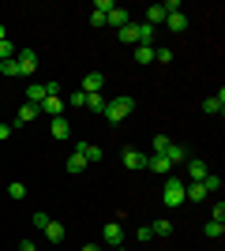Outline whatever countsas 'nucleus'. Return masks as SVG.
Wrapping results in <instances>:
<instances>
[{
	"label": "nucleus",
	"mask_w": 225,
	"mask_h": 251,
	"mask_svg": "<svg viewBox=\"0 0 225 251\" xmlns=\"http://www.w3.org/2000/svg\"><path fill=\"white\" fill-rule=\"evenodd\" d=\"M131 109H135V101H131V98H113V101H105V120L109 124H120V120H128L131 116Z\"/></svg>",
	"instance_id": "obj_1"
},
{
	"label": "nucleus",
	"mask_w": 225,
	"mask_h": 251,
	"mask_svg": "<svg viewBox=\"0 0 225 251\" xmlns=\"http://www.w3.org/2000/svg\"><path fill=\"white\" fill-rule=\"evenodd\" d=\"M161 202H165V206H180L184 202V180H176V176H169L165 180V188H161Z\"/></svg>",
	"instance_id": "obj_2"
},
{
	"label": "nucleus",
	"mask_w": 225,
	"mask_h": 251,
	"mask_svg": "<svg viewBox=\"0 0 225 251\" xmlns=\"http://www.w3.org/2000/svg\"><path fill=\"white\" fill-rule=\"evenodd\" d=\"M15 64H19L23 75H34V72H38V52H34V49H19V52H15Z\"/></svg>",
	"instance_id": "obj_3"
},
{
	"label": "nucleus",
	"mask_w": 225,
	"mask_h": 251,
	"mask_svg": "<svg viewBox=\"0 0 225 251\" xmlns=\"http://www.w3.org/2000/svg\"><path fill=\"white\" fill-rule=\"evenodd\" d=\"M101 240L109 248H124V229H120V221H109L105 229H101Z\"/></svg>",
	"instance_id": "obj_4"
},
{
	"label": "nucleus",
	"mask_w": 225,
	"mask_h": 251,
	"mask_svg": "<svg viewBox=\"0 0 225 251\" xmlns=\"http://www.w3.org/2000/svg\"><path fill=\"white\" fill-rule=\"evenodd\" d=\"M38 109H42V113H49V116H64V109H68V101L60 94H53V98H45L42 105H38Z\"/></svg>",
	"instance_id": "obj_5"
},
{
	"label": "nucleus",
	"mask_w": 225,
	"mask_h": 251,
	"mask_svg": "<svg viewBox=\"0 0 225 251\" xmlns=\"http://www.w3.org/2000/svg\"><path fill=\"white\" fill-rule=\"evenodd\" d=\"M101 86H105V75H101V72H90L83 79V94H101Z\"/></svg>",
	"instance_id": "obj_6"
},
{
	"label": "nucleus",
	"mask_w": 225,
	"mask_h": 251,
	"mask_svg": "<svg viewBox=\"0 0 225 251\" xmlns=\"http://www.w3.org/2000/svg\"><path fill=\"white\" fill-rule=\"evenodd\" d=\"M147 169H150V173H161V176H169V173H173V165H169V157H165V154L147 157Z\"/></svg>",
	"instance_id": "obj_7"
},
{
	"label": "nucleus",
	"mask_w": 225,
	"mask_h": 251,
	"mask_svg": "<svg viewBox=\"0 0 225 251\" xmlns=\"http://www.w3.org/2000/svg\"><path fill=\"white\" fill-rule=\"evenodd\" d=\"M128 8H113V11H109V15H105V26H117V30H120V26H128Z\"/></svg>",
	"instance_id": "obj_8"
},
{
	"label": "nucleus",
	"mask_w": 225,
	"mask_h": 251,
	"mask_svg": "<svg viewBox=\"0 0 225 251\" xmlns=\"http://www.w3.org/2000/svg\"><path fill=\"white\" fill-rule=\"evenodd\" d=\"M45 98H49V90H45V83H30V86H26V101H30V105H42Z\"/></svg>",
	"instance_id": "obj_9"
},
{
	"label": "nucleus",
	"mask_w": 225,
	"mask_h": 251,
	"mask_svg": "<svg viewBox=\"0 0 225 251\" xmlns=\"http://www.w3.org/2000/svg\"><path fill=\"white\" fill-rule=\"evenodd\" d=\"M222 109H225V90H218V94L214 98H206V101H203V113H210V116H222Z\"/></svg>",
	"instance_id": "obj_10"
},
{
	"label": "nucleus",
	"mask_w": 225,
	"mask_h": 251,
	"mask_svg": "<svg viewBox=\"0 0 225 251\" xmlns=\"http://www.w3.org/2000/svg\"><path fill=\"white\" fill-rule=\"evenodd\" d=\"M165 26H169L173 34L188 30V15H184V11H173V15H165Z\"/></svg>",
	"instance_id": "obj_11"
},
{
	"label": "nucleus",
	"mask_w": 225,
	"mask_h": 251,
	"mask_svg": "<svg viewBox=\"0 0 225 251\" xmlns=\"http://www.w3.org/2000/svg\"><path fill=\"white\" fill-rule=\"evenodd\" d=\"M49 135H53V139H68V135H72V127H68L64 116H53V124H49Z\"/></svg>",
	"instance_id": "obj_12"
},
{
	"label": "nucleus",
	"mask_w": 225,
	"mask_h": 251,
	"mask_svg": "<svg viewBox=\"0 0 225 251\" xmlns=\"http://www.w3.org/2000/svg\"><path fill=\"white\" fill-rule=\"evenodd\" d=\"M75 150L86 157V165H90V161H101V147H98V143H79Z\"/></svg>",
	"instance_id": "obj_13"
},
{
	"label": "nucleus",
	"mask_w": 225,
	"mask_h": 251,
	"mask_svg": "<svg viewBox=\"0 0 225 251\" xmlns=\"http://www.w3.org/2000/svg\"><path fill=\"white\" fill-rule=\"evenodd\" d=\"M120 157H124L128 169H147V154H139V150H124Z\"/></svg>",
	"instance_id": "obj_14"
},
{
	"label": "nucleus",
	"mask_w": 225,
	"mask_h": 251,
	"mask_svg": "<svg viewBox=\"0 0 225 251\" xmlns=\"http://www.w3.org/2000/svg\"><path fill=\"white\" fill-rule=\"evenodd\" d=\"M120 42H128V45H139V23H128V26H120Z\"/></svg>",
	"instance_id": "obj_15"
},
{
	"label": "nucleus",
	"mask_w": 225,
	"mask_h": 251,
	"mask_svg": "<svg viewBox=\"0 0 225 251\" xmlns=\"http://www.w3.org/2000/svg\"><path fill=\"white\" fill-rule=\"evenodd\" d=\"M38 113H42V109L26 101V105H23V109H19V116H15V124H30V120H38Z\"/></svg>",
	"instance_id": "obj_16"
},
{
	"label": "nucleus",
	"mask_w": 225,
	"mask_h": 251,
	"mask_svg": "<svg viewBox=\"0 0 225 251\" xmlns=\"http://www.w3.org/2000/svg\"><path fill=\"white\" fill-rule=\"evenodd\" d=\"M45 236H49V240H53V244H60V240H64V236H68V229H64V225H60V221H49V225H45Z\"/></svg>",
	"instance_id": "obj_17"
},
{
	"label": "nucleus",
	"mask_w": 225,
	"mask_h": 251,
	"mask_svg": "<svg viewBox=\"0 0 225 251\" xmlns=\"http://www.w3.org/2000/svg\"><path fill=\"white\" fill-rule=\"evenodd\" d=\"M206 173H210V169H206V161H195V157L188 161V176H192V184H195V180H203Z\"/></svg>",
	"instance_id": "obj_18"
},
{
	"label": "nucleus",
	"mask_w": 225,
	"mask_h": 251,
	"mask_svg": "<svg viewBox=\"0 0 225 251\" xmlns=\"http://www.w3.org/2000/svg\"><path fill=\"white\" fill-rule=\"evenodd\" d=\"M165 157H169V165H180V161H188V150H184V147H176V143H169Z\"/></svg>",
	"instance_id": "obj_19"
},
{
	"label": "nucleus",
	"mask_w": 225,
	"mask_h": 251,
	"mask_svg": "<svg viewBox=\"0 0 225 251\" xmlns=\"http://www.w3.org/2000/svg\"><path fill=\"white\" fill-rule=\"evenodd\" d=\"M143 23H150V26H158V23H165V8H161V4L147 8V19H143Z\"/></svg>",
	"instance_id": "obj_20"
},
{
	"label": "nucleus",
	"mask_w": 225,
	"mask_h": 251,
	"mask_svg": "<svg viewBox=\"0 0 225 251\" xmlns=\"http://www.w3.org/2000/svg\"><path fill=\"white\" fill-rule=\"evenodd\" d=\"M86 109L101 116V113H105V98H101V94H86Z\"/></svg>",
	"instance_id": "obj_21"
},
{
	"label": "nucleus",
	"mask_w": 225,
	"mask_h": 251,
	"mask_svg": "<svg viewBox=\"0 0 225 251\" xmlns=\"http://www.w3.org/2000/svg\"><path fill=\"white\" fill-rule=\"evenodd\" d=\"M203 232L210 236V240H222V232H225V221H206Z\"/></svg>",
	"instance_id": "obj_22"
},
{
	"label": "nucleus",
	"mask_w": 225,
	"mask_h": 251,
	"mask_svg": "<svg viewBox=\"0 0 225 251\" xmlns=\"http://www.w3.org/2000/svg\"><path fill=\"white\" fill-rule=\"evenodd\" d=\"M86 169V157L79 154V150H72V157H68V173H83Z\"/></svg>",
	"instance_id": "obj_23"
},
{
	"label": "nucleus",
	"mask_w": 225,
	"mask_h": 251,
	"mask_svg": "<svg viewBox=\"0 0 225 251\" xmlns=\"http://www.w3.org/2000/svg\"><path fill=\"white\" fill-rule=\"evenodd\" d=\"M139 45H150V49H154V26H150V23H139Z\"/></svg>",
	"instance_id": "obj_24"
},
{
	"label": "nucleus",
	"mask_w": 225,
	"mask_h": 251,
	"mask_svg": "<svg viewBox=\"0 0 225 251\" xmlns=\"http://www.w3.org/2000/svg\"><path fill=\"white\" fill-rule=\"evenodd\" d=\"M135 64H154V49L150 45H135Z\"/></svg>",
	"instance_id": "obj_25"
},
{
	"label": "nucleus",
	"mask_w": 225,
	"mask_h": 251,
	"mask_svg": "<svg viewBox=\"0 0 225 251\" xmlns=\"http://www.w3.org/2000/svg\"><path fill=\"white\" fill-rule=\"evenodd\" d=\"M199 184L206 188V195H210V191H222V176H214V173H206V176L199 180Z\"/></svg>",
	"instance_id": "obj_26"
},
{
	"label": "nucleus",
	"mask_w": 225,
	"mask_h": 251,
	"mask_svg": "<svg viewBox=\"0 0 225 251\" xmlns=\"http://www.w3.org/2000/svg\"><path fill=\"white\" fill-rule=\"evenodd\" d=\"M150 229H154V236H173V221H154Z\"/></svg>",
	"instance_id": "obj_27"
},
{
	"label": "nucleus",
	"mask_w": 225,
	"mask_h": 251,
	"mask_svg": "<svg viewBox=\"0 0 225 251\" xmlns=\"http://www.w3.org/2000/svg\"><path fill=\"white\" fill-rule=\"evenodd\" d=\"M0 75H8V79H11V75H23V72H19V64H15V60H0Z\"/></svg>",
	"instance_id": "obj_28"
},
{
	"label": "nucleus",
	"mask_w": 225,
	"mask_h": 251,
	"mask_svg": "<svg viewBox=\"0 0 225 251\" xmlns=\"http://www.w3.org/2000/svg\"><path fill=\"white\" fill-rule=\"evenodd\" d=\"M15 52L19 49H15L11 42H0V60H15Z\"/></svg>",
	"instance_id": "obj_29"
},
{
	"label": "nucleus",
	"mask_w": 225,
	"mask_h": 251,
	"mask_svg": "<svg viewBox=\"0 0 225 251\" xmlns=\"http://www.w3.org/2000/svg\"><path fill=\"white\" fill-rule=\"evenodd\" d=\"M49 221H53V218H49V214H42V210H38V214H34V218H30V225H34V229H42V232H45V225H49Z\"/></svg>",
	"instance_id": "obj_30"
},
{
	"label": "nucleus",
	"mask_w": 225,
	"mask_h": 251,
	"mask_svg": "<svg viewBox=\"0 0 225 251\" xmlns=\"http://www.w3.org/2000/svg\"><path fill=\"white\" fill-rule=\"evenodd\" d=\"M8 195H11V199H23V195H26V184H19V180L8 184Z\"/></svg>",
	"instance_id": "obj_31"
},
{
	"label": "nucleus",
	"mask_w": 225,
	"mask_h": 251,
	"mask_svg": "<svg viewBox=\"0 0 225 251\" xmlns=\"http://www.w3.org/2000/svg\"><path fill=\"white\" fill-rule=\"evenodd\" d=\"M154 60H158V64H169V60H173V49H165V45H161V49H154Z\"/></svg>",
	"instance_id": "obj_32"
},
{
	"label": "nucleus",
	"mask_w": 225,
	"mask_h": 251,
	"mask_svg": "<svg viewBox=\"0 0 225 251\" xmlns=\"http://www.w3.org/2000/svg\"><path fill=\"white\" fill-rule=\"evenodd\" d=\"M113 8H117L113 0H98V4H94V11H98V15H109V11H113Z\"/></svg>",
	"instance_id": "obj_33"
},
{
	"label": "nucleus",
	"mask_w": 225,
	"mask_h": 251,
	"mask_svg": "<svg viewBox=\"0 0 225 251\" xmlns=\"http://www.w3.org/2000/svg\"><path fill=\"white\" fill-rule=\"evenodd\" d=\"M165 150H169V139H165V135H154V154H165Z\"/></svg>",
	"instance_id": "obj_34"
},
{
	"label": "nucleus",
	"mask_w": 225,
	"mask_h": 251,
	"mask_svg": "<svg viewBox=\"0 0 225 251\" xmlns=\"http://www.w3.org/2000/svg\"><path fill=\"white\" fill-rule=\"evenodd\" d=\"M135 236H139V244H150V240H154V229H150V225H143Z\"/></svg>",
	"instance_id": "obj_35"
},
{
	"label": "nucleus",
	"mask_w": 225,
	"mask_h": 251,
	"mask_svg": "<svg viewBox=\"0 0 225 251\" xmlns=\"http://www.w3.org/2000/svg\"><path fill=\"white\" fill-rule=\"evenodd\" d=\"M68 105H86V94L83 90H72V94H68Z\"/></svg>",
	"instance_id": "obj_36"
},
{
	"label": "nucleus",
	"mask_w": 225,
	"mask_h": 251,
	"mask_svg": "<svg viewBox=\"0 0 225 251\" xmlns=\"http://www.w3.org/2000/svg\"><path fill=\"white\" fill-rule=\"evenodd\" d=\"M90 26H98V30H101V26H105V15H98V11H90Z\"/></svg>",
	"instance_id": "obj_37"
},
{
	"label": "nucleus",
	"mask_w": 225,
	"mask_h": 251,
	"mask_svg": "<svg viewBox=\"0 0 225 251\" xmlns=\"http://www.w3.org/2000/svg\"><path fill=\"white\" fill-rule=\"evenodd\" d=\"M11 131H15V124H0V143H4V139H8Z\"/></svg>",
	"instance_id": "obj_38"
},
{
	"label": "nucleus",
	"mask_w": 225,
	"mask_h": 251,
	"mask_svg": "<svg viewBox=\"0 0 225 251\" xmlns=\"http://www.w3.org/2000/svg\"><path fill=\"white\" fill-rule=\"evenodd\" d=\"M19 251H38V248H34L30 240H23V244H19Z\"/></svg>",
	"instance_id": "obj_39"
},
{
	"label": "nucleus",
	"mask_w": 225,
	"mask_h": 251,
	"mask_svg": "<svg viewBox=\"0 0 225 251\" xmlns=\"http://www.w3.org/2000/svg\"><path fill=\"white\" fill-rule=\"evenodd\" d=\"M0 42H8V26L4 23H0Z\"/></svg>",
	"instance_id": "obj_40"
},
{
	"label": "nucleus",
	"mask_w": 225,
	"mask_h": 251,
	"mask_svg": "<svg viewBox=\"0 0 225 251\" xmlns=\"http://www.w3.org/2000/svg\"><path fill=\"white\" fill-rule=\"evenodd\" d=\"M83 251H101V248H98V244H86V248Z\"/></svg>",
	"instance_id": "obj_41"
},
{
	"label": "nucleus",
	"mask_w": 225,
	"mask_h": 251,
	"mask_svg": "<svg viewBox=\"0 0 225 251\" xmlns=\"http://www.w3.org/2000/svg\"><path fill=\"white\" fill-rule=\"evenodd\" d=\"M113 251H128V248H113Z\"/></svg>",
	"instance_id": "obj_42"
}]
</instances>
